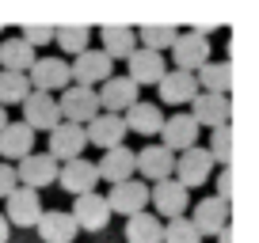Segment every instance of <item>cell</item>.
Returning a JSON list of instances; mask_svg holds the SVG:
<instances>
[{
	"label": "cell",
	"mask_w": 259,
	"mask_h": 243,
	"mask_svg": "<svg viewBox=\"0 0 259 243\" xmlns=\"http://www.w3.org/2000/svg\"><path fill=\"white\" fill-rule=\"evenodd\" d=\"M27 84H31V91H42V95H61L69 84H73V76H69V61L65 57H34V65L27 69Z\"/></svg>",
	"instance_id": "obj_1"
},
{
	"label": "cell",
	"mask_w": 259,
	"mask_h": 243,
	"mask_svg": "<svg viewBox=\"0 0 259 243\" xmlns=\"http://www.w3.org/2000/svg\"><path fill=\"white\" fill-rule=\"evenodd\" d=\"M57 114H61V122H69V126H88V122L99 114L96 88L69 84V88L61 91V99H57Z\"/></svg>",
	"instance_id": "obj_2"
},
{
	"label": "cell",
	"mask_w": 259,
	"mask_h": 243,
	"mask_svg": "<svg viewBox=\"0 0 259 243\" xmlns=\"http://www.w3.org/2000/svg\"><path fill=\"white\" fill-rule=\"evenodd\" d=\"M213 175V160L206 148H187V152L176 156V171H171V178H176L183 190H194V187H202V183H210Z\"/></svg>",
	"instance_id": "obj_3"
},
{
	"label": "cell",
	"mask_w": 259,
	"mask_h": 243,
	"mask_svg": "<svg viewBox=\"0 0 259 243\" xmlns=\"http://www.w3.org/2000/svg\"><path fill=\"white\" fill-rule=\"evenodd\" d=\"M149 202H153V217L160 220H176L191 209V190H183L176 178H164V183H153L149 187Z\"/></svg>",
	"instance_id": "obj_4"
},
{
	"label": "cell",
	"mask_w": 259,
	"mask_h": 243,
	"mask_svg": "<svg viewBox=\"0 0 259 243\" xmlns=\"http://www.w3.org/2000/svg\"><path fill=\"white\" fill-rule=\"evenodd\" d=\"M111 69H114V61L103 49H84V53H76L73 65H69V76H73V84H80V88H99L103 80L114 76Z\"/></svg>",
	"instance_id": "obj_5"
},
{
	"label": "cell",
	"mask_w": 259,
	"mask_h": 243,
	"mask_svg": "<svg viewBox=\"0 0 259 243\" xmlns=\"http://www.w3.org/2000/svg\"><path fill=\"white\" fill-rule=\"evenodd\" d=\"M23 126L38 137V133H50L61 126V114H57V99L54 95H42V91H31V95L23 99Z\"/></svg>",
	"instance_id": "obj_6"
},
{
	"label": "cell",
	"mask_w": 259,
	"mask_h": 243,
	"mask_svg": "<svg viewBox=\"0 0 259 243\" xmlns=\"http://www.w3.org/2000/svg\"><path fill=\"white\" fill-rule=\"evenodd\" d=\"M96 99H99V114H126L134 103H141L138 88L126 80V76H111V80H103L96 88Z\"/></svg>",
	"instance_id": "obj_7"
},
{
	"label": "cell",
	"mask_w": 259,
	"mask_h": 243,
	"mask_svg": "<svg viewBox=\"0 0 259 243\" xmlns=\"http://www.w3.org/2000/svg\"><path fill=\"white\" fill-rule=\"evenodd\" d=\"M171 61H176V73H198V69L210 61V38H202V34H179L176 42H171Z\"/></svg>",
	"instance_id": "obj_8"
},
{
	"label": "cell",
	"mask_w": 259,
	"mask_h": 243,
	"mask_svg": "<svg viewBox=\"0 0 259 243\" xmlns=\"http://www.w3.org/2000/svg\"><path fill=\"white\" fill-rule=\"evenodd\" d=\"M160 145L168 148L171 156H179V152H187V148H194V145H198V122H194L187 110H179V114H171V118H164V126H160Z\"/></svg>",
	"instance_id": "obj_9"
},
{
	"label": "cell",
	"mask_w": 259,
	"mask_h": 243,
	"mask_svg": "<svg viewBox=\"0 0 259 243\" xmlns=\"http://www.w3.org/2000/svg\"><path fill=\"white\" fill-rule=\"evenodd\" d=\"M57 167H61V163H57L54 156H46V152H31L27 160H19V167H16V183L38 194L42 187L57 183Z\"/></svg>",
	"instance_id": "obj_10"
},
{
	"label": "cell",
	"mask_w": 259,
	"mask_h": 243,
	"mask_svg": "<svg viewBox=\"0 0 259 243\" xmlns=\"http://www.w3.org/2000/svg\"><path fill=\"white\" fill-rule=\"evenodd\" d=\"M134 171H141V183H164L176 171V156L164 145H145L141 152H134Z\"/></svg>",
	"instance_id": "obj_11"
},
{
	"label": "cell",
	"mask_w": 259,
	"mask_h": 243,
	"mask_svg": "<svg viewBox=\"0 0 259 243\" xmlns=\"http://www.w3.org/2000/svg\"><path fill=\"white\" fill-rule=\"evenodd\" d=\"M84 148H88L84 126H69V122H61L57 130H50V148H46V156H54L57 163L84 160Z\"/></svg>",
	"instance_id": "obj_12"
},
{
	"label": "cell",
	"mask_w": 259,
	"mask_h": 243,
	"mask_svg": "<svg viewBox=\"0 0 259 243\" xmlns=\"http://www.w3.org/2000/svg\"><path fill=\"white\" fill-rule=\"evenodd\" d=\"M69 217H73L76 228H84V232H103V228L111 224V209H107V198L99 194V190L76 198L73 209H69Z\"/></svg>",
	"instance_id": "obj_13"
},
{
	"label": "cell",
	"mask_w": 259,
	"mask_h": 243,
	"mask_svg": "<svg viewBox=\"0 0 259 243\" xmlns=\"http://www.w3.org/2000/svg\"><path fill=\"white\" fill-rule=\"evenodd\" d=\"M145 205H149V187L141 178H126L107 194V209L122 213V217H138V213H145Z\"/></svg>",
	"instance_id": "obj_14"
},
{
	"label": "cell",
	"mask_w": 259,
	"mask_h": 243,
	"mask_svg": "<svg viewBox=\"0 0 259 243\" xmlns=\"http://www.w3.org/2000/svg\"><path fill=\"white\" fill-rule=\"evenodd\" d=\"M126 80L134 84V88H145V84H160V76L168 73V65H164V53H153V49H134V53L126 57Z\"/></svg>",
	"instance_id": "obj_15"
},
{
	"label": "cell",
	"mask_w": 259,
	"mask_h": 243,
	"mask_svg": "<svg viewBox=\"0 0 259 243\" xmlns=\"http://www.w3.org/2000/svg\"><path fill=\"white\" fill-rule=\"evenodd\" d=\"M4 202H8V205H4V220H8V224H19V228H34V224H38V217H42V198L34 194V190L16 187Z\"/></svg>",
	"instance_id": "obj_16"
},
{
	"label": "cell",
	"mask_w": 259,
	"mask_h": 243,
	"mask_svg": "<svg viewBox=\"0 0 259 243\" xmlns=\"http://www.w3.org/2000/svg\"><path fill=\"white\" fill-rule=\"evenodd\" d=\"M57 183H61V190L80 198V194H92L99 187V171H96L92 160H69V163L57 167Z\"/></svg>",
	"instance_id": "obj_17"
},
{
	"label": "cell",
	"mask_w": 259,
	"mask_h": 243,
	"mask_svg": "<svg viewBox=\"0 0 259 243\" xmlns=\"http://www.w3.org/2000/svg\"><path fill=\"white\" fill-rule=\"evenodd\" d=\"M191 114L194 122H198V130L202 126H210V130H221V126H229V99L225 95H210V91H198V95L191 99Z\"/></svg>",
	"instance_id": "obj_18"
},
{
	"label": "cell",
	"mask_w": 259,
	"mask_h": 243,
	"mask_svg": "<svg viewBox=\"0 0 259 243\" xmlns=\"http://www.w3.org/2000/svg\"><path fill=\"white\" fill-rule=\"evenodd\" d=\"M187 220L194 224V232L202 235V239H206V235H218L221 228L229 224V205H225V202H218V198L210 194V198H202V202L194 205Z\"/></svg>",
	"instance_id": "obj_19"
},
{
	"label": "cell",
	"mask_w": 259,
	"mask_h": 243,
	"mask_svg": "<svg viewBox=\"0 0 259 243\" xmlns=\"http://www.w3.org/2000/svg\"><path fill=\"white\" fill-rule=\"evenodd\" d=\"M96 171H99V178H103V183H111V187H118V183L134 178V175H138V171H134V148H126V145L107 148V152L99 156Z\"/></svg>",
	"instance_id": "obj_20"
},
{
	"label": "cell",
	"mask_w": 259,
	"mask_h": 243,
	"mask_svg": "<svg viewBox=\"0 0 259 243\" xmlns=\"http://www.w3.org/2000/svg\"><path fill=\"white\" fill-rule=\"evenodd\" d=\"M84 137H88V145L96 148H118L122 141H126V126H122L118 114H96V118L84 126Z\"/></svg>",
	"instance_id": "obj_21"
},
{
	"label": "cell",
	"mask_w": 259,
	"mask_h": 243,
	"mask_svg": "<svg viewBox=\"0 0 259 243\" xmlns=\"http://www.w3.org/2000/svg\"><path fill=\"white\" fill-rule=\"evenodd\" d=\"M38 235H42V243H73L76 239V220L69 217V209H42V217H38Z\"/></svg>",
	"instance_id": "obj_22"
},
{
	"label": "cell",
	"mask_w": 259,
	"mask_h": 243,
	"mask_svg": "<svg viewBox=\"0 0 259 243\" xmlns=\"http://www.w3.org/2000/svg\"><path fill=\"white\" fill-rule=\"evenodd\" d=\"M122 126H126V133H141V137H160L164 110H160L156 103H134L126 114H122Z\"/></svg>",
	"instance_id": "obj_23"
},
{
	"label": "cell",
	"mask_w": 259,
	"mask_h": 243,
	"mask_svg": "<svg viewBox=\"0 0 259 243\" xmlns=\"http://www.w3.org/2000/svg\"><path fill=\"white\" fill-rule=\"evenodd\" d=\"M99 42H103L99 49H103L111 61H126V57L138 49L134 27H126V23H107V27H99Z\"/></svg>",
	"instance_id": "obj_24"
},
{
	"label": "cell",
	"mask_w": 259,
	"mask_h": 243,
	"mask_svg": "<svg viewBox=\"0 0 259 243\" xmlns=\"http://www.w3.org/2000/svg\"><path fill=\"white\" fill-rule=\"evenodd\" d=\"M34 152V133L27 130L23 122H8L4 130H0V156L4 163L8 160H27Z\"/></svg>",
	"instance_id": "obj_25"
},
{
	"label": "cell",
	"mask_w": 259,
	"mask_h": 243,
	"mask_svg": "<svg viewBox=\"0 0 259 243\" xmlns=\"http://www.w3.org/2000/svg\"><path fill=\"white\" fill-rule=\"evenodd\" d=\"M156 91H160V99L168 106H183V103H191L194 95H198V84H194V76L191 73H164L160 76V84H156Z\"/></svg>",
	"instance_id": "obj_26"
},
{
	"label": "cell",
	"mask_w": 259,
	"mask_h": 243,
	"mask_svg": "<svg viewBox=\"0 0 259 243\" xmlns=\"http://www.w3.org/2000/svg\"><path fill=\"white\" fill-rule=\"evenodd\" d=\"M194 84H198V91L225 95V91L233 88V65H225V61H206V65L194 73Z\"/></svg>",
	"instance_id": "obj_27"
},
{
	"label": "cell",
	"mask_w": 259,
	"mask_h": 243,
	"mask_svg": "<svg viewBox=\"0 0 259 243\" xmlns=\"http://www.w3.org/2000/svg\"><path fill=\"white\" fill-rule=\"evenodd\" d=\"M34 49L27 46L23 38H4L0 42V69H4V73H23L27 76V69L34 65Z\"/></svg>",
	"instance_id": "obj_28"
},
{
	"label": "cell",
	"mask_w": 259,
	"mask_h": 243,
	"mask_svg": "<svg viewBox=\"0 0 259 243\" xmlns=\"http://www.w3.org/2000/svg\"><path fill=\"white\" fill-rule=\"evenodd\" d=\"M164 239V220L153 213L126 217V243H160Z\"/></svg>",
	"instance_id": "obj_29"
},
{
	"label": "cell",
	"mask_w": 259,
	"mask_h": 243,
	"mask_svg": "<svg viewBox=\"0 0 259 243\" xmlns=\"http://www.w3.org/2000/svg\"><path fill=\"white\" fill-rule=\"evenodd\" d=\"M134 38L141 42V49L164 53V49H171V42L179 38V31L171 23H141V27H134Z\"/></svg>",
	"instance_id": "obj_30"
},
{
	"label": "cell",
	"mask_w": 259,
	"mask_h": 243,
	"mask_svg": "<svg viewBox=\"0 0 259 243\" xmlns=\"http://www.w3.org/2000/svg\"><path fill=\"white\" fill-rule=\"evenodd\" d=\"M54 42L65 49V53H84V49H92V27H76V23H65V27H54Z\"/></svg>",
	"instance_id": "obj_31"
},
{
	"label": "cell",
	"mask_w": 259,
	"mask_h": 243,
	"mask_svg": "<svg viewBox=\"0 0 259 243\" xmlns=\"http://www.w3.org/2000/svg\"><path fill=\"white\" fill-rule=\"evenodd\" d=\"M27 95H31L27 76L23 73H4V69H0V106H4V110H8V106H19Z\"/></svg>",
	"instance_id": "obj_32"
},
{
	"label": "cell",
	"mask_w": 259,
	"mask_h": 243,
	"mask_svg": "<svg viewBox=\"0 0 259 243\" xmlns=\"http://www.w3.org/2000/svg\"><path fill=\"white\" fill-rule=\"evenodd\" d=\"M206 152H210V160H213V167H229V163H233V130H229V126H221V130H213V137H210V148H206Z\"/></svg>",
	"instance_id": "obj_33"
},
{
	"label": "cell",
	"mask_w": 259,
	"mask_h": 243,
	"mask_svg": "<svg viewBox=\"0 0 259 243\" xmlns=\"http://www.w3.org/2000/svg\"><path fill=\"white\" fill-rule=\"evenodd\" d=\"M160 243H202V235L194 232V224L187 217H176L164 224V239Z\"/></svg>",
	"instance_id": "obj_34"
},
{
	"label": "cell",
	"mask_w": 259,
	"mask_h": 243,
	"mask_svg": "<svg viewBox=\"0 0 259 243\" xmlns=\"http://www.w3.org/2000/svg\"><path fill=\"white\" fill-rule=\"evenodd\" d=\"M19 38L27 42V46H46V42H54V27L50 23H23L19 27Z\"/></svg>",
	"instance_id": "obj_35"
},
{
	"label": "cell",
	"mask_w": 259,
	"mask_h": 243,
	"mask_svg": "<svg viewBox=\"0 0 259 243\" xmlns=\"http://www.w3.org/2000/svg\"><path fill=\"white\" fill-rule=\"evenodd\" d=\"M16 187H19L16 183V167H12V163H0V198H8Z\"/></svg>",
	"instance_id": "obj_36"
},
{
	"label": "cell",
	"mask_w": 259,
	"mask_h": 243,
	"mask_svg": "<svg viewBox=\"0 0 259 243\" xmlns=\"http://www.w3.org/2000/svg\"><path fill=\"white\" fill-rule=\"evenodd\" d=\"M213 198H218V202H225V205L233 202V171H229V167L218 175V194H213Z\"/></svg>",
	"instance_id": "obj_37"
},
{
	"label": "cell",
	"mask_w": 259,
	"mask_h": 243,
	"mask_svg": "<svg viewBox=\"0 0 259 243\" xmlns=\"http://www.w3.org/2000/svg\"><path fill=\"white\" fill-rule=\"evenodd\" d=\"M218 243H236V235H233V224H225V228L218 232Z\"/></svg>",
	"instance_id": "obj_38"
},
{
	"label": "cell",
	"mask_w": 259,
	"mask_h": 243,
	"mask_svg": "<svg viewBox=\"0 0 259 243\" xmlns=\"http://www.w3.org/2000/svg\"><path fill=\"white\" fill-rule=\"evenodd\" d=\"M8 235H12V224L4 220V213H0V243H8Z\"/></svg>",
	"instance_id": "obj_39"
},
{
	"label": "cell",
	"mask_w": 259,
	"mask_h": 243,
	"mask_svg": "<svg viewBox=\"0 0 259 243\" xmlns=\"http://www.w3.org/2000/svg\"><path fill=\"white\" fill-rule=\"evenodd\" d=\"M4 126H8V110H4V106H0V130H4Z\"/></svg>",
	"instance_id": "obj_40"
},
{
	"label": "cell",
	"mask_w": 259,
	"mask_h": 243,
	"mask_svg": "<svg viewBox=\"0 0 259 243\" xmlns=\"http://www.w3.org/2000/svg\"><path fill=\"white\" fill-rule=\"evenodd\" d=\"M0 34H4V23H0Z\"/></svg>",
	"instance_id": "obj_41"
}]
</instances>
